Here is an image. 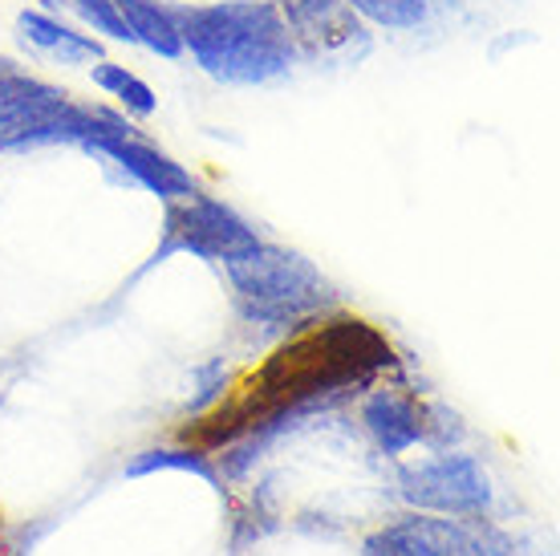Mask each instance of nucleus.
<instances>
[{
    "mask_svg": "<svg viewBox=\"0 0 560 556\" xmlns=\"http://www.w3.org/2000/svg\"><path fill=\"white\" fill-rule=\"evenodd\" d=\"M102 106H78L61 85L28 78L16 70H0V151L57 147V142L94 139Z\"/></svg>",
    "mask_w": 560,
    "mask_h": 556,
    "instance_id": "nucleus-4",
    "label": "nucleus"
},
{
    "mask_svg": "<svg viewBox=\"0 0 560 556\" xmlns=\"http://www.w3.org/2000/svg\"><path fill=\"white\" fill-rule=\"evenodd\" d=\"M90 78H94V85H98L102 94L114 97V106L127 114V118H154V111H159L154 90L142 82L135 70H127L122 61L98 57V61L90 66Z\"/></svg>",
    "mask_w": 560,
    "mask_h": 556,
    "instance_id": "nucleus-13",
    "label": "nucleus"
},
{
    "mask_svg": "<svg viewBox=\"0 0 560 556\" xmlns=\"http://www.w3.org/2000/svg\"><path fill=\"white\" fill-rule=\"evenodd\" d=\"M66 9H73V16H78L98 42L106 37V42L130 45V33H127V25H122V16H118V9H114V0H66Z\"/></svg>",
    "mask_w": 560,
    "mask_h": 556,
    "instance_id": "nucleus-16",
    "label": "nucleus"
},
{
    "mask_svg": "<svg viewBox=\"0 0 560 556\" xmlns=\"http://www.w3.org/2000/svg\"><path fill=\"white\" fill-rule=\"evenodd\" d=\"M220 265L232 285L236 309L253 325L305 329L337 305V292L322 277V268L301 252L268 244V240H256L253 248L236 252Z\"/></svg>",
    "mask_w": 560,
    "mask_h": 556,
    "instance_id": "nucleus-3",
    "label": "nucleus"
},
{
    "mask_svg": "<svg viewBox=\"0 0 560 556\" xmlns=\"http://www.w3.org/2000/svg\"><path fill=\"white\" fill-rule=\"evenodd\" d=\"M183 57L220 85H272L301 61L277 0H215L179 9Z\"/></svg>",
    "mask_w": 560,
    "mask_h": 556,
    "instance_id": "nucleus-2",
    "label": "nucleus"
},
{
    "mask_svg": "<svg viewBox=\"0 0 560 556\" xmlns=\"http://www.w3.org/2000/svg\"><path fill=\"white\" fill-rule=\"evenodd\" d=\"M386 366H394L390 341L365 321L334 317L325 325H305V334L268 358L236 403L196 422L187 439H196V447H232L240 439L260 447L268 435L284 431L289 418L322 410Z\"/></svg>",
    "mask_w": 560,
    "mask_h": 556,
    "instance_id": "nucleus-1",
    "label": "nucleus"
},
{
    "mask_svg": "<svg viewBox=\"0 0 560 556\" xmlns=\"http://www.w3.org/2000/svg\"><path fill=\"white\" fill-rule=\"evenodd\" d=\"M463 439V422L447 406H422V443L431 451H451Z\"/></svg>",
    "mask_w": 560,
    "mask_h": 556,
    "instance_id": "nucleus-17",
    "label": "nucleus"
},
{
    "mask_svg": "<svg viewBox=\"0 0 560 556\" xmlns=\"http://www.w3.org/2000/svg\"><path fill=\"white\" fill-rule=\"evenodd\" d=\"M365 556H528L524 541L495 529L488 516L451 520V516H407L362 544Z\"/></svg>",
    "mask_w": 560,
    "mask_h": 556,
    "instance_id": "nucleus-5",
    "label": "nucleus"
},
{
    "mask_svg": "<svg viewBox=\"0 0 560 556\" xmlns=\"http://www.w3.org/2000/svg\"><path fill=\"white\" fill-rule=\"evenodd\" d=\"M163 244L154 252V260H167L175 252H191L199 260H228L236 252L253 248L260 232L244 220L236 208H228L224 199L208 192H191L183 199L163 204Z\"/></svg>",
    "mask_w": 560,
    "mask_h": 556,
    "instance_id": "nucleus-6",
    "label": "nucleus"
},
{
    "mask_svg": "<svg viewBox=\"0 0 560 556\" xmlns=\"http://www.w3.org/2000/svg\"><path fill=\"white\" fill-rule=\"evenodd\" d=\"M362 422L386 455H407L422 443V406L402 390H374L362 403Z\"/></svg>",
    "mask_w": 560,
    "mask_h": 556,
    "instance_id": "nucleus-10",
    "label": "nucleus"
},
{
    "mask_svg": "<svg viewBox=\"0 0 560 556\" xmlns=\"http://www.w3.org/2000/svg\"><path fill=\"white\" fill-rule=\"evenodd\" d=\"M398 491L410 508L451 520H476L491 512V475L476 455H451L439 451L431 460L402 463Z\"/></svg>",
    "mask_w": 560,
    "mask_h": 556,
    "instance_id": "nucleus-7",
    "label": "nucleus"
},
{
    "mask_svg": "<svg viewBox=\"0 0 560 556\" xmlns=\"http://www.w3.org/2000/svg\"><path fill=\"white\" fill-rule=\"evenodd\" d=\"M0 70H4V61H0Z\"/></svg>",
    "mask_w": 560,
    "mask_h": 556,
    "instance_id": "nucleus-19",
    "label": "nucleus"
},
{
    "mask_svg": "<svg viewBox=\"0 0 560 556\" xmlns=\"http://www.w3.org/2000/svg\"><path fill=\"white\" fill-rule=\"evenodd\" d=\"M85 151H98L102 159H110L114 167H122L130 179L142 183V187L151 195H159L163 204L183 199V195H191L199 187L183 163H175L167 151H159L154 142L142 139L127 114L102 111L98 130H94V139L85 142Z\"/></svg>",
    "mask_w": 560,
    "mask_h": 556,
    "instance_id": "nucleus-8",
    "label": "nucleus"
},
{
    "mask_svg": "<svg viewBox=\"0 0 560 556\" xmlns=\"http://www.w3.org/2000/svg\"><path fill=\"white\" fill-rule=\"evenodd\" d=\"M16 28H21V42L33 45L37 54L61 61V66H94L102 57V42L94 33L66 25L49 9H21L16 13Z\"/></svg>",
    "mask_w": 560,
    "mask_h": 556,
    "instance_id": "nucleus-11",
    "label": "nucleus"
},
{
    "mask_svg": "<svg viewBox=\"0 0 560 556\" xmlns=\"http://www.w3.org/2000/svg\"><path fill=\"white\" fill-rule=\"evenodd\" d=\"M61 4H66V0H42V9H49V13H54V9H61Z\"/></svg>",
    "mask_w": 560,
    "mask_h": 556,
    "instance_id": "nucleus-18",
    "label": "nucleus"
},
{
    "mask_svg": "<svg viewBox=\"0 0 560 556\" xmlns=\"http://www.w3.org/2000/svg\"><path fill=\"white\" fill-rule=\"evenodd\" d=\"M277 9L296 49L308 57H334L365 42V25L346 0H277Z\"/></svg>",
    "mask_w": 560,
    "mask_h": 556,
    "instance_id": "nucleus-9",
    "label": "nucleus"
},
{
    "mask_svg": "<svg viewBox=\"0 0 560 556\" xmlns=\"http://www.w3.org/2000/svg\"><path fill=\"white\" fill-rule=\"evenodd\" d=\"M151 472H187V475H199L203 484L220 487V467L211 463V455L203 447H154V451H142V455H135L127 463L130 479Z\"/></svg>",
    "mask_w": 560,
    "mask_h": 556,
    "instance_id": "nucleus-14",
    "label": "nucleus"
},
{
    "mask_svg": "<svg viewBox=\"0 0 560 556\" xmlns=\"http://www.w3.org/2000/svg\"><path fill=\"white\" fill-rule=\"evenodd\" d=\"M114 9L127 25L130 45H139V49L163 57V61H179L183 57L179 9H171L167 0H114Z\"/></svg>",
    "mask_w": 560,
    "mask_h": 556,
    "instance_id": "nucleus-12",
    "label": "nucleus"
},
{
    "mask_svg": "<svg viewBox=\"0 0 560 556\" xmlns=\"http://www.w3.org/2000/svg\"><path fill=\"white\" fill-rule=\"evenodd\" d=\"M362 25L386 28V33H415L431 21L434 0H346Z\"/></svg>",
    "mask_w": 560,
    "mask_h": 556,
    "instance_id": "nucleus-15",
    "label": "nucleus"
}]
</instances>
